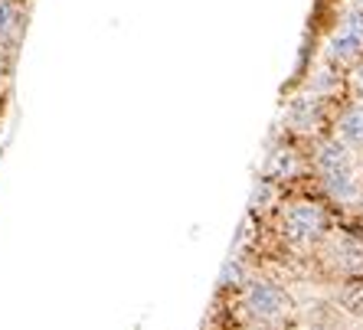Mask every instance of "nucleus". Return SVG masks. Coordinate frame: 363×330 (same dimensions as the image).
Here are the masks:
<instances>
[{
    "mask_svg": "<svg viewBox=\"0 0 363 330\" xmlns=\"http://www.w3.org/2000/svg\"><path fill=\"white\" fill-rule=\"evenodd\" d=\"M308 164H311L328 200L347 206V210L363 203V161L344 141H337L334 135H318L311 141Z\"/></svg>",
    "mask_w": 363,
    "mask_h": 330,
    "instance_id": "1",
    "label": "nucleus"
},
{
    "mask_svg": "<svg viewBox=\"0 0 363 330\" xmlns=\"http://www.w3.org/2000/svg\"><path fill=\"white\" fill-rule=\"evenodd\" d=\"M245 317L262 327H281V324L295 314V301L285 291V285L262 275H249L242 281V297H239Z\"/></svg>",
    "mask_w": 363,
    "mask_h": 330,
    "instance_id": "2",
    "label": "nucleus"
},
{
    "mask_svg": "<svg viewBox=\"0 0 363 330\" xmlns=\"http://www.w3.org/2000/svg\"><path fill=\"white\" fill-rule=\"evenodd\" d=\"M279 236L291 249H318L328 236V210L314 200H291L279 212Z\"/></svg>",
    "mask_w": 363,
    "mask_h": 330,
    "instance_id": "3",
    "label": "nucleus"
},
{
    "mask_svg": "<svg viewBox=\"0 0 363 330\" xmlns=\"http://www.w3.org/2000/svg\"><path fill=\"white\" fill-rule=\"evenodd\" d=\"M324 62L340 72H350L357 62H363V0L344 10L337 30L324 42Z\"/></svg>",
    "mask_w": 363,
    "mask_h": 330,
    "instance_id": "4",
    "label": "nucleus"
},
{
    "mask_svg": "<svg viewBox=\"0 0 363 330\" xmlns=\"http://www.w3.org/2000/svg\"><path fill=\"white\" fill-rule=\"evenodd\" d=\"M281 125H285L288 135L295 137H318L321 127L328 125V102L318 98L311 92H301L298 98L285 105V115H281Z\"/></svg>",
    "mask_w": 363,
    "mask_h": 330,
    "instance_id": "5",
    "label": "nucleus"
},
{
    "mask_svg": "<svg viewBox=\"0 0 363 330\" xmlns=\"http://www.w3.org/2000/svg\"><path fill=\"white\" fill-rule=\"evenodd\" d=\"M321 258L334 275L350 278V275H363V239L350 236V232H334V236L321 239Z\"/></svg>",
    "mask_w": 363,
    "mask_h": 330,
    "instance_id": "6",
    "label": "nucleus"
},
{
    "mask_svg": "<svg viewBox=\"0 0 363 330\" xmlns=\"http://www.w3.org/2000/svg\"><path fill=\"white\" fill-rule=\"evenodd\" d=\"M330 135L337 137V141H344L363 161V102H357V98L347 102L344 108L330 118Z\"/></svg>",
    "mask_w": 363,
    "mask_h": 330,
    "instance_id": "7",
    "label": "nucleus"
},
{
    "mask_svg": "<svg viewBox=\"0 0 363 330\" xmlns=\"http://www.w3.org/2000/svg\"><path fill=\"white\" fill-rule=\"evenodd\" d=\"M26 30V4L23 0H0V50L13 52Z\"/></svg>",
    "mask_w": 363,
    "mask_h": 330,
    "instance_id": "8",
    "label": "nucleus"
},
{
    "mask_svg": "<svg viewBox=\"0 0 363 330\" xmlns=\"http://www.w3.org/2000/svg\"><path fill=\"white\" fill-rule=\"evenodd\" d=\"M304 167V157L295 151V147L281 141L275 151L269 154V161H265V180L272 183H288V180H295Z\"/></svg>",
    "mask_w": 363,
    "mask_h": 330,
    "instance_id": "9",
    "label": "nucleus"
},
{
    "mask_svg": "<svg viewBox=\"0 0 363 330\" xmlns=\"http://www.w3.org/2000/svg\"><path fill=\"white\" fill-rule=\"evenodd\" d=\"M304 324H308V330H347L350 327V317L334 305V297H324V301L308 305Z\"/></svg>",
    "mask_w": 363,
    "mask_h": 330,
    "instance_id": "10",
    "label": "nucleus"
},
{
    "mask_svg": "<svg viewBox=\"0 0 363 330\" xmlns=\"http://www.w3.org/2000/svg\"><path fill=\"white\" fill-rule=\"evenodd\" d=\"M334 305L350 317V321H363V275H350L334 285Z\"/></svg>",
    "mask_w": 363,
    "mask_h": 330,
    "instance_id": "11",
    "label": "nucleus"
},
{
    "mask_svg": "<svg viewBox=\"0 0 363 330\" xmlns=\"http://www.w3.org/2000/svg\"><path fill=\"white\" fill-rule=\"evenodd\" d=\"M347 89L354 95L357 102H363V62H357L350 72H347Z\"/></svg>",
    "mask_w": 363,
    "mask_h": 330,
    "instance_id": "12",
    "label": "nucleus"
}]
</instances>
